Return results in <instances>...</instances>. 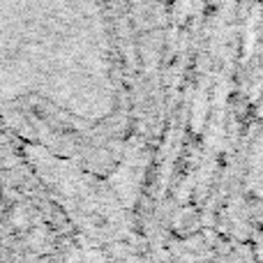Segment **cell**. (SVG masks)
<instances>
[{"instance_id": "1", "label": "cell", "mask_w": 263, "mask_h": 263, "mask_svg": "<svg viewBox=\"0 0 263 263\" xmlns=\"http://www.w3.org/2000/svg\"><path fill=\"white\" fill-rule=\"evenodd\" d=\"M0 111L72 153L120 143L132 106L106 0H0Z\"/></svg>"}]
</instances>
